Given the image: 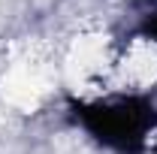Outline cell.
<instances>
[{
  "instance_id": "cell-2",
  "label": "cell",
  "mask_w": 157,
  "mask_h": 154,
  "mask_svg": "<svg viewBox=\"0 0 157 154\" xmlns=\"http://www.w3.org/2000/svg\"><path fill=\"white\" fill-rule=\"evenodd\" d=\"M145 33L157 42V12H154V15H148V21H145Z\"/></svg>"
},
{
  "instance_id": "cell-1",
  "label": "cell",
  "mask_w": 157,
  "mask_h": 154,
  "mask_svg": "<svg viewBox=\"0 0 157 154\" xmlns=\"http://www.w3.org/2000/svg\"><path fill=\"white\" fill-rule=\"evenodd\" d=\"M76 121L109 148L130 151L139 148L157 124L154 106L142 97H121L106 103H82L76 106Z\"/></svg>"
}]
</instances>
